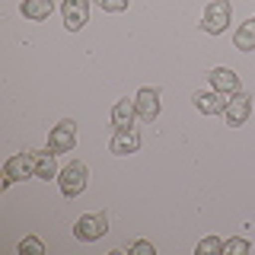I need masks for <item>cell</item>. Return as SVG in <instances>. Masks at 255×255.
Here are the masks:
<instances>
[{"mask_svg":"<svg viewBox=\"0 0 255 255\" xmlns=\"http://www.w3.org/2000/svg\"><path fill=\"white\" fill-rule=\"evenodd\" d=\"M230 16H233V6H230V0H211V3L204 6L201 29L211 32V35H220V32L230 29Z\"/></svg>","mask_w":255,"mask_h":255,"instance_id":"cell-1","label":"cell"},{"mask_svg":"<svg viewBox=\"0 0 255 255\" xmlns=\"http://www.w3.org/2000/svg\"><path fill=\"white\" fill-rule=\"evenodd\" d=\"M29 175H35V153H16V156L6 159V166H3V179H0V185H3V188H10L13 182L29 179Z\"/></svg>","mask_w":255,"mask_h":255,"instance_id":"cell-2","label":"cell"},{"mask_svg":"<svg viewBox=\"0 0 255 255\" xmlns=\"http://www.w3.org/2000/svg\"><path fill=\"white\" fill-rule=\"evenodd\" d=\"M86 179H90V172H86L83 163H67L58 175V185L64 191V198H77L86 188Z\"/></svg>","mask_w":255,"mask_h":255,"instance_id":"cell-3","label":"cell"},{"mask_svg":"<svg viewBox=\"0 0 255 255\" xmlns=\"http://www.w3.org/2000/svg\"><path fill=\"white\" fill-rule=\"evenodd\" d=\"M74 233L80 243H96V239H102L109 233V217L106 214H83V217L77 220Z\"/></svg>","mask_w":255,"mask_h":255,"instance_id":"cell-4","label":"cell"},{"mask_svg":"<svg viewBox=\"0 0 255 255\" xmlns=\"http://www.w3.org/2000/svg\"><path fill=\"white\" fill-rule=\"evenodd\" d=\"M61 16H64V29L80 32L90 19V0H64Z\"/></svg>","mask_w":255,"mask_h":255,"instance_id":"cell-5","label":"cell"},{"mask_svg":"<svg viewBox=\"0 0 255 255\" xmlns=\"http://www.w3.org/2000/svg\"><path fill=\"white\" fill-rule=\"evenodd\" d=\"M207 80H211V90L223 93L227 99H230V96H236V93H243L239 74H236V70H230V67H214L211 74H207Z\"/></svg>","mask_w":255,"mask_h":255,"instance_id":"cell-6","label":"cell"},{"mask_svg":"<svg viewBox=\"0 0 255 255\" xmlns=\"http://www.w3.org/2000/svg\"><path fill=\"white\" fill-rule=\"evenodd\" d=\"M249 112H252L249 93H236V96H230V99H227V112H223V118H227L230 128H243L246 118H249Z\"/></svg>","mask_w":255,"mask_h":255,"instance_id":"cell-7","label":"cell"},{"mask_svg":"<svg viewBox=\"0 0 255 255\" xmlns=\"http://www.w3.org/2000/svg\"><path fill=\"white\" fill-rule=\"evenodd\" d=\"M109 150L115 156L137 153L140 150V134L134 131V128H115V134H112V140H109Z\"/></svg>","mask_w":255,"mask_h":255,"instance_id":"cell-8","label":"cell"},{"mask_svg":"<svg viewBox=\"0 0 255 255\" xmlns=\"http://www.w3.org/2000/svg\"><path fill=\"white\" fill-rule=\"evenodd\" d=\"M48 147H51L54 153H70V150L77 147V125L74 122H61L58 128H51Z\"/></svg>","mask_w":255,"mask_h":255,"instance_id":"cell-9","label":"cell"},{"mask_svg":"<svg viewBox=\"0 0 255 255\" xmlns=\"http://www.w3.org/2000/svg\"><path fill=\"white\" fill-rule=\"evenodd\" d=\"M191 102H195L198 112H204V115H223L227 112V96L217 93V90H198L195 96H191Z\"/></svg>","mask_w":255,"mask_h":255,"instance_id":"cell-10","label":"cell"},{"mask_svg":"<svg viewBox=\"0 0 255 255\" xmlns=\"http://www.w3.org/2000/svg\"><path fill=\"white\" fill-rule=\"evenodd\" d=\"M134 106H137V118L153 122V118L159 115V90L156 86H143V90L134 96Z\"/></svg>","mask_w":255,"mask_h":255,"instance_id":"cell-11","label":"cell"},{"mask_svg":"<svg viewBox=\"0 0 255 255\" xmlns=\"http://www.w3.org/2000/svg\"><path fill=\"white\" fill-rule=\"evenodd\" d=\"M134 118H137L134 99H118L115 109H112V125L115 128H134Z\"/></svg>","mask_w":255,"mask_h":255,"instance_id":"cell-12","label":"cell"},{"mask_svg":"<svg viewBox=\"0 0 255 255\" xmlns=\"http://www.w3.org/2000/svg\"><path fill=\"white\" fill-rule=\"evenodd\" d=\"M35 175L38 179H45V182H51L54 175H61L58 172V163H54V150L48 147V150H35Z\"/></svg>","mask_w":255,"mask_h":255,"instance_id":"cell-13","label":"cell"},{"mask_svg":"<svg viewBox=\"0 0 255 255\" xmlns=\"http://www.w3.org/2000/svg\"><path fill=\"white\" fill-rule=\"evenodd\" d=\"M22 16L26 19H35V22H42V19H48L51 16V10H54V0H22Z\"/></svg>","mask_w":255,"mask_h":255,"instance_id":"cell-14","label":"cell"},{"mask_svg":"<svg viewBox=\"0 0 255 255\" xmlns=\"http://www.w3.org/2000/svg\"><path fill=\"white\" fill-rule=\"evenodd\" d=\"M233 45L239 48V51H255V16H252V19H246L243 26L236 29Z\"/></svg>","mask_w":255,"mask_h":255,"instance_id":"cell-15","label":"cell"},{"mask_svg":"<svg viewBox=\"0 0 255 255\" xmlns=\"http://www.w3.org/2000/svg\"><path fill=\"white\" fill-rule=\"evenodd\" d=\"M195 252H198V255H217V252H223V239H220V236H207V239H201V243H198Z\"/></svg>","mask_w":255,"mask_h":255,"instance_id":"cell-16","label":"cell"},{"mask_svg":"<svg viewBox=\"0 0 255 255\" xmlns=\"http://www.w3.org/2000/svg\"><path fill=\"white\" fill-rule=\"evenodd\" d=\"M19 252L26 255V252H32V255H45V246H42V239H35V236H26L19 243Z\"/></svg>","mask_w":255,"mask_h":255,"instance_id":"cell-17","label":"cell"},{"mask_svg":"<svg viewBox=\"0 0 255 255\" xmlns=\"http://www.w3.org/2000/svg\"><path fill=\"white\" fill-rule=\"evenodd\" d=\"M252 246H249V239H227L223 243V252H236V255H246Z\"/></svg>","mask_w":255,"mask_h":255,"instance_id":"cell-18","label":"cell"},{"mask_svg":"<svg viewBox=\"0 0 255 255\" xmlns=\"http://www.w3.org/2000/svg\"><path fill=\"white\" fill-rule=\"evenodd\" d=\"M96 3H99V6H102L106 13H125L131 0H96Z\"/></svg>","mask_w":255,"mask_h":255,"instance_id":"cell-19","label":"cell"},{"mask_svg":"<svg viewBox=\"0 0 255 255\" xmlns=\"http://www.w3.org/2000/svg\"><path fill=\"white\" fill-rule=\"evenodd\" d=\"M128 252H134V255H156L153 243H147V239H137V243H131V246H128Z\"/></svg>","mask_w":255,"mask_h":255,"instance_id":"cell-20","label":"cell"}]
</instances>
